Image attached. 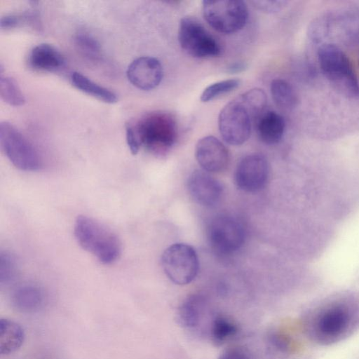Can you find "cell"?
Returning <instances> with one entry per match:
<instances>
[{
	"label": "cell",
	"mask_w": 359,
	"mask_h": 359,
	"mask_svg": "<svg viewBox=\"0 0 359 359\" xmlns=\"http://www.w3.org/2000/svg\"><path fill=\"white\" fill-rule=\"evenodd\" d=\"M208 237L211 247L217 252L231 254L243 244L245 231L238 219L221 215L213 218L209 224Z\"/></svg>",
	"instance_id": "obj_9"
},
{
	"label": "cell",
	"mask_w": 359,
	"mask_h": 359,
	"mask_svg": "<svg viewBox=\"0 0 359 359\" xmlns=\"http://www.w3.org/2000/svg\"><path fill=\"white\" fill-rule=\"evenodd\" d=\"M178 40L182 49L194 57H216L221 53V47L217 40L198 21L191 17L181 19Z\"/></svg>",
	"instance_id": "obj_7"
},
{
	"label": "cell",
	"mask_w": 359,
	"mask_h": 359,
	"mask_svg": "<svg viewBox=\"0 0 359 359\" xmlns=\"http://www.w3.org/2000/svg\"><path fill=\"white\" fill-rule=\"evenodd\" d=\"M74 232L79 245L102 264H111L121 255V245L117 236L92 217L78 216Z\"/></svg>",
	"instance_id": "obj_1"
},
{
	"label": "cell",
	"mask_w": 359,
	"mask_h": 359,
	"mask_svg": "<svg viewBox=\"0 0 359 359\" xmlns=\"http://www.w3.org/2000/svg\"><path fill=\"white\" fill-rule=\"evenodd\" d=\"M270 90L274 103L283 110H292L298 103V97L292 86L282 79H273Z\"/></svg>",
	"instance_id": "obj_21"
},
{
	"label": "cell",
	"mask_w": 359,
	"mask_h": 359,
	"mask_svg": "<svg viewBox=\"0 0 359 359\" xmlns=\"http://www.w3.org/2000/svg\"><path fill=\"white\" fill-rule=\"evenodd\" d=\"M238 332L237 325L224 316H217L212 321L210 335L215 345H222Z\"/></svg>",
	"instance_id": "obj_23"
},
{
	"label": "cell",
	"mask_w": 359,
	"mask_h": 359,
	"mask_svg": "<svg viewBox=\"0 0 359 359\" xmlns=\"http://www.w3.org/2000/svg\"><path fill=\"white\" fill-rule=\"evenodd\" d=\"M270 341L275 347L282 351H287L290 348L289 339L282 334L273 333L270 336Z\"/></svg>",
	"instance_id": "obj_32"
},
{
	"label": "cell",
	"mask_w": 359,
	"mask_h": 359,
	"mask_svg": "<svg viewBox=\"0 0 359 359\" xmlns=\"http://www.w3.org/2000/svg\"><path fill=\"white\" fill-rule=\"evenodd\" d=\"M74 42L79 50L86 57L97 59L100 56V44L90 33L79 32L74 37Z\"/></svg>",
	"instance_id": "obj_26"
},
{
	"label": "cell",
	"mask_w": 359,
	"mask_h": 359,
	"mask_svg": "<svg viewBox=\"0 0 359 359\" xmlns=\"http://www.w3.org/2000/svg\"><path fill=\"white\" fill-rule=\"evenodd\" d=\"M240 84L241 81L237 79H227L214 83L203 90L200 99L203 102H210L222 95L234 90Z\"/></svg>",
	"instance_id": "obj_25"
},
{
	"label": "cell",
	"mask_w": 359,
	"mask_h": 359,
	"mask_svg": "<svg viewBox=\"0 0 359 359\" xmlns=\"http://www.w3.org/2000/svg\"><path fill=\"white\" fill-rule=\"evenodd\" d=\"M126 76L128 81L136 88L150 90L161 83L163 67L155 57L143 56L134 60L128 67Z\"/></svg>",
	"instance_id": "obj_12"
},
{
	"label": "cell",
	"mask_w": 359,
	"mask_h": 359,
	"mask_svg": "<svg viewBox=\"0 0 359 359\" xmlns=\"http://www.w3.org/2000/svg\"><path fill=\"white\" fill-rule=\"evenodd\" d=\"M133 126L141 147H144L156 156L168 153L177 139L176 120L168 112L157 111L148 113Z\"/></svg>",
	"instance_id": "obj_2"
},
{
	"label": "cell",
	"mask_w": 359,
	"mask_h": 359,
	"mask_svg": "<svg viewBox=\"0 0 359 359\" xmlns=\"http://www.w3.org/2000/svg\"><path fill=\"white\" fill-rule=\"evenodd\" d=\"M202 11L207 22L224 34L243 29L248 18L247 6L240 0L203 1Z\"/></svg>",
	"instance_id": "obj_5"
},
{
	"label": "cell",
	"mask_w": 359,
	"mask_h": 359,
	"mask_svg": "<svg viewBox=\"0 0 359 359\" xmlns=\"http://www.w3.org/2000/svg\"><path fill=\"white\" fill-rule=\"evenodd\" d=\"M253 5L266 13H274L283 9L288 3L287 1H253Z\"/></svg>",
	"instance_id": "obj_29"
},
{
	"label": "cell",
	"mask_w": 359,
	"mask_h": 359,
	"mask_svg": "<svg viewBox=\"0 0 359 359\" xmlns=\"http://www.w3.org/2000/svg\"><path fill=\"white\" fill-rule=\"evenodd\" d=\"M238 99L250 114L253 121L265 111L267 97L261 88H252L238 97Z\"/></svg>",
	"instance_id": "obj_22"
},
{
	"label": "cell",
	"mask_w": 359,
	"mask_h": 359,
	"mask_svg": "<svg viewBox=\"0 0 359 359\" xmlns=\"http://www.w3.org/2000/svg\"><path fill=\"white\" fill-rule=\"evenodd\" d=\"M18 264L13 255L7 252H2L0 255V283L9 284L15 278Z\"/></svg>",
	"instance_id": "obj_27"
},
{
	"label": "cell",
	"mask_w": 359,
	"mask_h": 359,
	"mask_svg": "<svg viewBox=\"0 0 359 359\" xmlns=\"http://www.w3.org/2000/svg\"><path fill=\"white\" fill-rule=\"evenodd\" d=\"M0 144L11 163L24 171H35L41 166V158L33 145L12 123H0Z\"/></svg>",
	"instance_id": "obj_4"
},
{
	"label": "cell",
	"mask_w": 359,
	"mask_h": 359,
	"mask_svg": "<svg viewBox=\"0 0 359 359\" xmlns=\"http://www.w3.org/2000/svg\"><path fill=\"white\" fill-rule=\"evenodd\" d=\"M126 138L130 152L133 155L137 154L141 146L133 124L130 122L126 124Z\"/></svg>",
	"instance_id": "obj_30"
},
{
	"label": "cell",
	"mask_w": 359,
	"mask_h": 359,
	"mask_svg": "<svg viewBox=\"0 0 359 359\" xmlns=\"http://www.w3.org/2000/svg\"><path fill=\"white\" fill-rule=\"evenodd\" d=\"M0 96L4 102L11 106L19 107L25 103V97L16 81L1 74Z\"/></svg>",
	"instance_id": "obj_24"
},
{
	"label": "cell",
	"mask_w": 359,
	"mask_h": 359,
	"mask_svg": "<svg viewBox=\"0 0 359 359\" xmlns=\"http://www.w3.org/2000/svg\"><path fill=\"white\" fill-rule=\"evenodd\" d=\"M196 158L203 170L219 172L226 169L229 154L224 144L214 136L200 139L195 149Z\"/></svg>",
	"instance_id": "obj_13"
},
{
	"label": "cell",
	"mask_w": 359,
	"mask_h": 359,
	"mask_svg": "<svg viewBox=\"0 0 359 359\" xmlns=\"http://www.w3.org/2000/svg\"><path fill=\"white\" fill-rule=\"evenodd\" d=\"M28 64L36 71L55 72L65 68L66 60L55 46L43 43L31 50L28 55Z\"/></svg>",
	"instance_id": "obj_15"
},
{
	"label": "cell",
	"mask_w": 359,
	"mask_h": 359,
	"mask_svg": "<svg viewBox=\"0 0 359 359\" xmlns=\"http://www.w3.org/2000/svg\"><path fill=\"white\" fill-rule=\"evenodd\" d=\"M22 26H25L22 13L6 14L0 19V27L2 30H10Z\"/></svg>",
	"instance_id": "obj_28"
},
{
	"label": "cell",
	"mask_w": 359,
	"mask_h": 359,
	"mask_svg": "<svg viewBox=\"0 0 359 359\" xmlns=\"http://www.w3.org/2000/svg\"><path fill=\"white\" fill-rule=\"evenodd\" d=\"M43 302L42 291L32 285H25L18 287L12 296L13 306L23 313H32L39 310Z\"/></svg>",
	"instance_id": "obj_18"
},
{
	"label": "cell",
	"mask_w": 359,
	"mask_h": 359,
	"mask_svg": "<svg viewBox=\"0 0 359 359\" xmlns=\"http://www.w3.org/2000/svg\"><path fill=\"white\" fill-rule=\"evenodd\" d=\"M269 172L268 161L264 155L258 153L248 154L237 165L236 184L243 191H258L266 184Z\"/></svg>",
	"instance_id": "obj_11"
},
{
	"label": "cell",
	"mask_w": 359,
	"mask_h": 359,
	"mask_svg": "<svg viewBox=\"0 0 359 359\" xmlns=\"http://www.w3.org/2000/svg\"><path fill=\"white\" fill-rule=\"evenodd\" d=\"M25 333L17 323L8 320H0V353L8 355L17 351L23 344Z\"/></svg>",
	"instance_id": "obj_19"
},
{
	"label": "cell",
	"mask_w": 359,
	"mask_h": 359,
	"mask_svg": "<svg viewBox=\"0 0 359 359\" xmlns=\"http://www.w3.org/2000/svg\"><path fill=\"white\" fill-rule=\"evenodd\" d=\"M259 140L266 144L278 143L285 133V122L281 115L273 111H265L256 121Z\"/></svg>",
	"instance_id": "obj_16"
},
{
	"label": "cell",
	"mask_w": 359,
	"mask_h": 359,
	"mask_svg": "<svg viewBox=\"0 0 359 359\" xmlns=\"http://www.w3.org/2000/svg\"><path fill=\"white\" fill-rule=\"evenodd\" d=\"M352 314L346 306L340 304L323 309L315 320L314 332L318 339L330 343L345 336L353 325Z\"/></svg>",
	"instance_id": "obj_10"
},
{
	"label": "cell",
	"mask_w": 359,
	"mask_h": 359,
	"mask_svg": "<svg viewBox=\"0 0 359 359\" xmlns=\"http://www.w3.org/2000/svg\"><path fill=\"white\" fill-rule=\"evenodd\" d=\"M72 84L79 90L92 96L102 102L113 104L117 102L118 97L115 93L103 87L86 76L74 72L71 74Z\"/></svg>",
	"instance_id": "obj_20"
},
{
	"label": "cell",
	"mask_w": 359,
	"mask_h": 359,
	"mask_svg": "<svg viewBox=\"0 0 359 359\" xmlns=\"http://www.w3.org/2000/svg\"><path fill=\"white\" fill-rule=\"evenodd\" d=\"M318 59L323 74L339 94L350 99L359 97V82L349 58L339 47L322 44Z\"/></svg>",
	"instance_id": "obj_3"
},
{
	"label": "cell",
	"mask_w": 359,
	"mask_h": 359,
	"mask_svg": "<svg viewBox=\"0 0 359 359\" xmlns=\"http://www.w3.org/2000/svg\"><path fill=\"white\" fill-rule=\"evenodd\" d=\"M246 68V65L243 62H235L228 67L227 72L231 74L241 72Z\"/></svg>",
	"instance_id": "obj_33"
},
{
	"label": "cell",
	"mask_w": 359,
	"mask_h": 359,
	"mask_svg": "<svg viewBox=\"0 0 359 359\" xmlns=\"http://www.w3.org/2000/svg\"><path fill=\"white\" fill-rule=\"evenodd\" d=\"M205 306V299L199 294L187 297L179 306L176 317L180 325L186 328H193L198 325L202 317Z\"/></svg>",
	"instance_id": "obj_17"
},
{
	"label": "cell",
	"mask_w": 359,
	"mask_h": 359,
	"mask_svg": "<svg viewBox=\"0 0 359 359\" xmlns=\"http://www.w3.org/2000/svg\"><path fill=\"white\" fill-rule=\"evenodd\" d=\"M161 264L168 278L180 285L194 280L199 268L195 250L185 243H175L166 248L161 257Z\"/></svg>",
	"instance_id": "obj_6"
},
{
	"label": "cell",
	"mask_w": 359,
	"mask_h": 359,
	"mask_svg": "<svg viewBox=\"0 0 359 359\" xmlns=\"http://www.w3.org/2000/svg\"><path fill=\"white\" fill-rule=\"evenodd\" d=\"M187 188L194 201L205 207L215 205L219 201L223 192L221 183L203 170H194L190 175Z\"/></svg>",
	"instance_id": "obj_14"
},
{
	"label": "cell",
	"mask_w": 359,
	"mask_h": 359,
	"mask_svg": "<svg viewBox=\"0 0 359 359\" xmlns=\"http://www.w3.org/2000/svg\"><path fill=\"white\" fill-rule=\"evenodd\" d=\"M218 359H251L249 352L241 346H232L223 351Z\"/></svg>",
	"instance_id": "obj_31"
},
{
	"label": "cell",
	"mask_w": 359,
	"mask_h": 359,
	"mask_svg": "<svg viewBox=\"0 0 359 359\" xmlns=\"http://www.w3.org/2000/svg\"><path fill=\"white\" fill-rule=\"evenodd\" d=\"M250 114L237 98L226 104L218 118L219 130L223 140L231 145H241L250 136Z\"/></svg>",
	"instance_id": "obj_8"
}]
</instances>
